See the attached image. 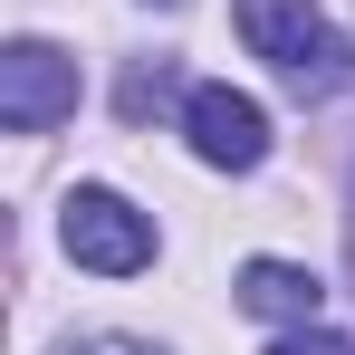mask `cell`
Segmentation results:
<instances>
[{"label":"cell","mask_w":355,"mask_h":355,"mask_svg":"<svg viewBox=\"0 0 355 355\" xmlns=\"http://www.w3.org/2000/svg\"><path fill=\"white\" fill-rule=\"evenodd\" d=\"M58 355H164V346H144V336H67Z\"/></svg>","instance_id":"obj_8"},{"label":"cell","mask_w":355,"mask_h":355,"mask_svg":"<svg viewBox=\"0 0 355 355\" xmlns=\"http://www.w3.org/2000/svg\"><path fill=\"white\" fill-rule=\"evenodd\" d=\"M164 96H173V67H164V58H154V67H135V77H125V116H135V125L154 116Z\"/></svg>","instance_id":"obj_6"},{"label":"cell","mask_w":355,"mask_h":355,"mask_svg":"<svg viewBox=\"0 0 355 355\" xmlns=\"http://www.w3.org/2000/svg\"><path fill=\"white\" fill-rule=\"evenodd\" d=\"M77 116V58L49 39H10L0 49V125L10 135H49Z\"/></svg>","instance_id":"obj_3"},{"label":"cell","mask_w":355,"mask_h":355,"mask_svg":"<svg viewBox=\"0 0 355 355\" xmlns=\"http://www.w3.org/2000/svg\"><path fill=\"white\" fill-rule=\"evenodd\" d=\"M58 240L77 269H96V279H135V269H154V221L125 202V192H106V182H77L58 202Z\"/></svg>","instance_id":"obj_2"},{"label":"cell","mask_w":355,"mask_h":355,"mask_svg":"<svg viewBox=\"0 0 355 355\" xmlns=\"http://www.w3.org/2000/svg\"><path fill=\"white\" fill-rule=\"evenodd\" d=\"M240 307L250 317H279V327H307L317 307H327V279L317 269H297V259H240Z\"/></svg>","instance_id":"obj_5"},{"label":"cell","mask_w":355,"mask_h":355,"mask_svg":"<svg viewBox=\"0 0 355 355\" xmlns=\"http://www.w3.org/2000/svg\"><path fill=\"white\" fill-rule=\"evenodd\" d=\"M269 355H355V336H336V327H317V317H307V327H288Z\"/></svg>","instance_id":"obj_7"},{"label":"cell","mask_w":355,"mask_h":355,"mask_svg":"<svg viewBox=\"0 0 355 355\" xmlns=\"http://www.w3.org/2000/svg\"><path fill=\"white\" fill-rule=\"evenodd\" d=\"M240 39H250L259 58L279 67L297 96H336V87L355 77L346 29H336L317 0H240Z\"/></svg>","instance_id":"obj_1"},{"label":"cell","mask_w":355,"mask_h":355,"mask_svg":"<svg viewBox=\"0 0 355 355\" xmlns=\"http://www.w3.org/2000/svg\"><path fill=\"white\" fill-rule=\"evenodd\" d=\"M164 10H173V0H164Z\"/></svg>","instance_id":"obj_9"},{"label":"cell","mask_w":355,"mask_h":355,"mask_svg":"<svg viewBox=\"0 0 355 355\" xmlns=\"http://www.w3.org/2000/svg\"><path fill=\"white\" fill-rule=\"evenodd\" d=\"M182 135H192V154H202L211 173H250V164L269 154V106L240 96V87H192V96H182Z\"/></svg>","instance_id":"obj_4"}]
</instances>
